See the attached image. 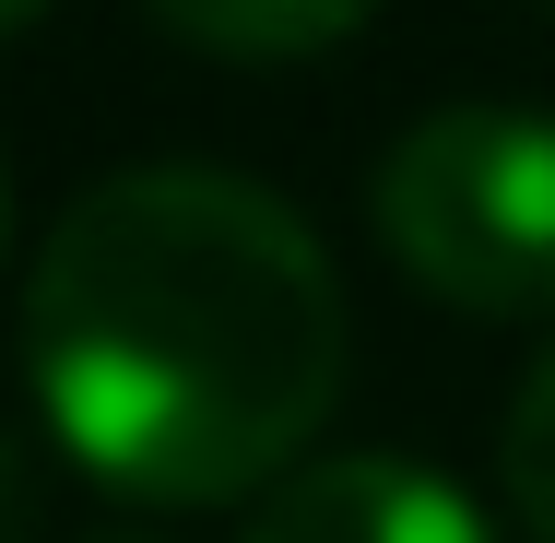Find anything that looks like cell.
Listing matches in <instances>:
<instances>
[{
	"instance_id": "cell-1",
	"label": "cell",
	"mask_w": 555,
	"mask_h": 543,
	"mask_svg": "<svg viewBox=\"0 0 555 543\" xmlns=\"http://www.w3.org/2000/svg\"><path fill=\"white\" fill-rule=\"evenodd\" d=\"M24 378L107 496L236 508L343 402V272L260 178L118 166L24 272Z\"/></svg>"
},
{
	"instance_id": "cell-2",
	"label": "cell",
	"mask_w": 555,
	"mask_h": 543,
	"mask_svg": "<svg viewBox=\"0 0 555 543\" xmlns=\"http://www.w3.org/2000/svg\"><path fill=\"white\" fill-rule=\"evenodd\" d=\"M366 224L402 284L473 320H544L555 308V118L532 107H438L414 118L378 178Z\"/></svg>"
},
{
	"instance_id": "cell-3",
	"label": "cell",
	"mask_w": 555,
	"mask_h": 543,
	"mask_svg": "<svg viewBox=\"0 0 555 543\" xmlns=\"http://www.w3.org/2000/svg\"><path fill=\"white\" fill-rule=\"evenodd\" d=\"M236 543H496V520L402 449H343V461H284Z\"/></svg>"
},
{
	"instance_id": "cell-4",
	"label": "cell",
	"mask_w": 555,
	"mask_h": 543,
	"mask_svg": "<svg viewBox=\"0 0 555 543\" xmlns=\"http://www.w3.org/2000/svg\"><path fill=\"white\" fill-rule=\"evenodd\" d=\"M142 12L166 36H190L202 60H320L378 0H142Z\"/></svg>"
},
{
	"instance_id": "cell-5",
	"label": "cell",
	"mask_w": 555,
	"mask_h": 543,
	"mask_svg": "<svg viewBox=\"0 0 555 543\" xmlns=\"http://www.w3.org/2000/svg\"><path fill=\"white\" fill-rule=\"evenodd\" d=\"M496 484H508V520H520L532 543H555V342L532 354V378H520V402H508Z\"/></svg>"
},
{
	"instance_id": "cell-6",
	"label": "cell",
	"mask_w": 555,
	"mask_h": 543,
	"mask_svg": "<svg viewBox=\"0 0 555 543\" xmlns=\"http://www.w3.org/2000/svg\"><path fill=\"white\" fill-rule=\"evenodd\" d=\"M24 520H36V496H24V461H12V449H0V543L24 532Z\"/></svg>"
},
{
	"instance_id": "cell-7",
	"label": "cell",
	"mask_w": 555,
	"mask_h": 543,
	"mask_svg": "<svg viewBox=\"0 0 555 543\" xmlns=\"http://www.w3.org/2000/svg\"><path fill=\"white\" fill-rule=\"evenodd\" d=\"M36 12H48V0H0V36H24V24H36Z\"/></svg>"
},
{
	"instance_id": "cell-8",
	"label": "cell",
	"mask_w": 555,
	"mask_h": 543,
	"mask_svg": "<svg viewBox=\"0 0 555 543\" xmlns=\"http://www.w3.org/2000/svg\"><path fill=\"white\" fill-rule=\"evenodd\" d=\"M0 248H12V178H0Z\"/></svg>"
},
{
	"instance_id": "cell-9",
	"label": "cell",
	"mask_w": 555,
	"mask_h": 543,
	"mask_svg": "<svg viewBox=\"0 0 555 543\" xmlns=\"http://www.w3.org/2000/svg\"><path fill=\"white\" fill-rule=\"evenodd\" d=\"M532 12H555V0H532Z\"/></svg>"
}]
</instances>
